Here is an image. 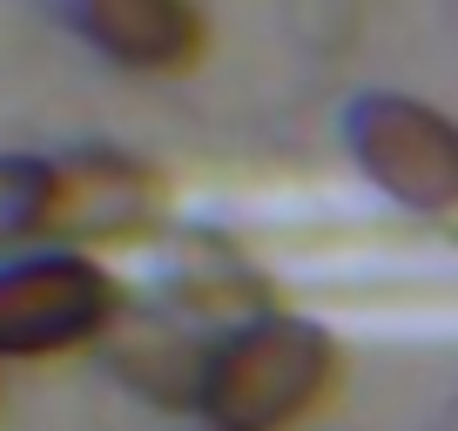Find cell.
Here are the masks:
<instances>
[{"instance_id":"cell-2","label":"cell","mask_w":458,"mask_h":431,"mask_svg":"<svg viewBox=\"0 0 458 431\" xmlns=\"http://www.w3.org/2000/svg\"><path fill=\"white\" fill-rule=\"evenodd\" d=\"M135 310L122 270L74 243H34L0 263V364H61L101 351Z\"/></svg>"},{"instance_id":"cell-5","label":"cell","mask_w":458,"mask_h":431,"mask_svg":"<svg viewBox=\"0 0 458 431\" xmlns=\"http://www.w3.org/2000/svg\"><path fill=\"white\" fill-rule=\"evenodd\" d=\"M148 303L196 331L223 337L250 317L276 310V283L257 257L229 230H209V223H169L156 236V270H148Z\"/></svg>"},{"instance_id":"cell-4","label":"cell","mask_w":458,"mask_h":431,"mask_svg":"<svg viewBox=\"0 0 458 431\" xmlns=\"http://www.w3.org/2000/svg\"><path fill=\"white\" fill-rule=\"evenodd\" d=\"M175 189L148 156L122 142H74L55 156V243L95 249H142L175 223Z\"/></svg>"},{"instance_id":"cell-1","label":"cell","mask_w":458,"mask_h":431,"mask_svg":"<svg viewBox=\"0 0 458 431\" xmlns=\"http://www.w3.org/2000/svg\"><path fill=\"white\" fill-rule=\"evenodd\" d=\"M344 344L303 310H263L209 344L202 418L236 431H303L344 391Z\"/></svg>"},{"instance_id":"cell-9","label":"cell","mask_w":458,"mask_h":431,"mask_svg":"<svg viewBox=\"0 0 458 431\" xmlns=\"http://www.w3.org/2000/svg\"><path fill=\"white\" fill-rule=\"evenodd\" d=\"M182 431H236V425H216V418H196V425H182Z\"/></svg>"},{"instance_id":"cell-7","label":"cell","mask_w":458,"mask_h":431,"mask_svg":"<svg viewBox=\"0 0 458 431\" xmlns=\"http://www.w3.org/2000/svg\"><path fill=\"white\" fill-rule=\"evenodd\" d=\"M209 331H196V324H182V317L156 310V303H135L122 324H114V337L101 344V358H108L114 385L135 391V398H148L156 411H189L202 418V377H209Z\"/></svg>"},{"instance_id":"cell-6","label":"cell","mask_w":458,"mask_h":431,"mask_svg":"<svg viewBox=\"0 0 458 431\" xmlns=\"http://www.w3.org/2000/svg\"><path fill=\"white\" fill-rule=\"evenodd\" d=\"M61 21L88 55L142 81H175L209 55V21L196 0H61Z\"/></svg>"},{"instance_id":"cell-3","label":"cell","mask_w":458,"mask_h":431,"mask_svg":"<svg viewBox=\"0 0 458 431\" xmlns=\"http://www.w3.org/2000/svg\"><path fill=\"white\" fill-rule=\"evenodd\" d=\"M344 156L385 202L411 216H458V122L438 101L371 88L344 108Z\"/></svg>"},{"instance_id":"cell-8","label":"cell","mask_w":458,"mask_h":431,"mask_svg":"<svg viewBox=\"0 0 458 431\" xmlns=\"http://www.w3.org/2000/svg\"><path fill=\"white\" fill-rule=\"evenodd\" d=\"M55 243V156L0 148V263Z\"/></svg>"}]
</instances>
